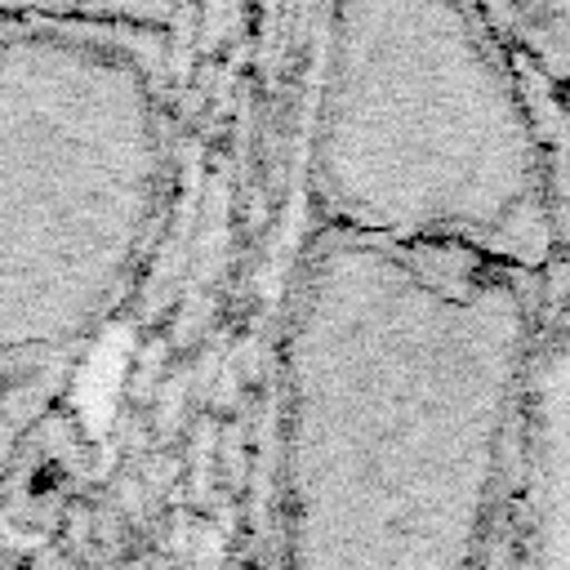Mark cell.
<instances>
[{
    "instance_id": "obj_1",
    "label": "cell",
    "mask_w": 570,
    "mask_h": 570,
    "mask_svg": "<svg viewBox=\"0 0 570 570\" xmlns=\"http://www.w3.org/2000/svg\"><path fill=\"white\" fill-rule=\"evenodd\" d=\"M120 370H125L120 338H111L98 356H89L85 383H80V405H85L89 432H102V423H107V414H111V396H116V387H120Z\"/></svg>"
}]
</instances>
